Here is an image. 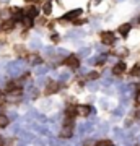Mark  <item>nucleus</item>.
<instances>
[{
	"label": "nucleus",
	"instance_id": "obj_1",
	"mask_svg": "<svg viewBox=\"0 0 140 146\" xmlns=\"http://www.w3.org/2000/svg\"><path fill=\"white\" fill-rule=\"evenodd\" d=\"M73 135V123H72V120L70 122H65L62 127V130H60V133H59V136L60 138H70V136Z\"/></svg>",
	"mask_w": 140,
	"mask_h": 146
},
{
	"label": "nucleus",
	"instance_id": "obj_2",
	"mask_svg": "<svg viewBox=\"0 0 140 146\" xmlns=\"http://www.w3.org/2000/svg\"><path fill=\"white\" fill-rule=\"evenodd\" d=\"M101 42L104 46H111V44L116 42V36L111 31H104V33H101Z\"/></svg>",
	"mask_w": 140,
	"mask_h": 146
},
{
	"label": "nucleus",
	"instance_id": "obj_3",
	"mask_svg": "<svg viewBox=\"0 0 140 146\" xmlns=\"http://www.w3.org/2000/svg\"><path fill=\"white\" fill-rule=\"evenodd\" d=\"M59 89H60V84L57 83V81H49L46 86V89H44V93L46 94H54V93H57Z\"/></svg>",
	"mask_w": 140,
	"mask_h": 146
},
{
	"label": "nucleus",
	"instance_id": "obj_4",
	"mask_svg": "<svg viewBox=\"0 0 140 146\" xmlns=\"http://www.w3.org/2000/svg\"><path fill=\"white\" fill-rule=\"evenodd\" d=\"M64 63L68 65L70 68H78V67H80V60H78V57H75V55H68Z\"/></svg>",
	"mask_w": 140,
	"mask_h": 146
},
{
	"label": "nucleus",
	"instance_id": "obj_5",
	"mask_svg": "<svg viewBox=\"0 0 140 146\" xmlns=\"http://www.w3.org/2000/svg\"><path fill=\"white\" fill-rule=\"evenodd\" d=\"M75 110H77V114L82 115V117H88V115L91 114V107H90V106H77Z\"/></svg>",
	"mask_w": 140,
	"mask_h": 146
},
{
	"label": "nucleus",
	"instance_id": "obj_6",
	"mask_svg": "<svg viewBox=\"0 0 140 146\" xmlns=\"http://www.w3.org/2000/svg\"><path fill=\"white\" fill-rule=\"evenodd\" d=\"M125 63L124 62H119V63H116L114 68H113V75H116V76H121V75H124L125 72Z\"/></svg>",
	"mask_w": 140,
	"mask_h": 146
},
{
	"label": "nucleus",
	"instance_id": "obj_7",
	"mask_svg": "<svg viewBox=\"0 0 140 146\" xmlns=\"http://www.w3.org/2000/svg\"><path fill=\"white\" fill-rule=\"evenodd\" d=\"M23 13H25V15L28 16V18H31V20H33L34 16H38V15H39V10H36V7H34V5H31V7H28V8H26V10L23 11Z\"/></svg>",
	"mask_w": 140,
	"mask_h": 146
},
{
	"label": "nucleus",
	"instance_id": "obj_8",
	"mask_svg": "<svg viewBox=\"0 0 140 146\" xmlns=\"http://www.w3.org/2000/svg\"><path fill=\"white\" fill-rule=\"evenodd\" d=\"M80 15H82V10H80V8H77V10L65 13V15L62 16V20H75V18H77V16H80Z\"/></svg>",
	"mask_w": 140,
	"mask_h": 146
},
{
	"label": "nucleus",
	"instance_id": "obj_9",
	"mask_svg": "<svg viewBox=\"0 0 140 146\" xmlns=\"http://www.w3.org/2000/svg\"><path fill=\"white\" fill-rule=\"evenodd\" d=\"M130 28H132V25H129V23H125V25H122V26H119V33L122 34V36H127L130 31Z\"/></svg>",
	"mask_w": 140,
	"mask_h": 146
},
{
	"label": "nucleus",
	"instance_id": "obj_10",
	"mask_svg": "<svg viewBox=\"0 0 140 146\" xmlns=\"http://www.w3.org/2000/svg\"><path fill=\"white\" fill-rule=\"evenodd\" d=\"M42 11H44V15H51V11H52L51 2H46V3H44V7H42Z\"/></svg>",
	"mask_w": 140,
	"mask_h": 146
},
{
	"label": "nucleus",
	"instance_id": "obj_11",
	"mask_svg": "<svg viewBox=\"0 0 140 146\" xmlns=\"http://www.w3.org/2000/svg\"><path fill=\"white\" fill-rule=\"evenodd\" d=\"M65 115H67V117H70V119H72V117H75V115H77V110H75V107H67V110H65Z\"/></svg>",
	"mask_w": 140,
	"mask_h": 146
},
{
	"label": "nucleus",
	"instance_id": "obj_12",
	"mask_svg": "<svg viewBox=\"0 0 140 146\" xmlns=\"http://www.w3.org/2000/svg\"><path fill=\"white\" fill-rule=\"evenodd\" d=\"M13 26H15V23H13V21H5L2 28H3L5 31H10V29H13Z\"/></svg>",
	"mask_w": 140,
	"mask_h": 146
},
{
	"label": "nucleus",
	"instance_id": "obj_13",
	"mask_svg": "<svg viewBox=\"0 0 140 146\" xmlns=\"http://www.w3.org/2000/svg\"><path fill=\"white\" fill-rule=\"evenodd\" d=\"M94 146H113V141H109V140H99Z\"/></svg>",
	"mask_w": 140,
	"mask_h": 146
},
{
	"label": "nucleus",
	"instance_id": "obj_14",
	"mask_svg": "<svg viewBox=\"0 0 140 146\" xmlns=\"http://www.w3.org/2000/svg\"><path fill=\"white\" fill-rule=\"evenodd\" d=\"M8 125V119H7V115L0 114V127H7Z\"/></svg>",
	"mask_w": 140,
	"mask_h": 146
},
{
	"label": "nucleus",
	"instance_id": "obj_15",
	"mask_svg": "<svg viewBox=\"0 0 140 146\" xmlns=\"http://www.w3.org/2000/svg\"><path fill=\"white\" fill-rule=\"evenodd\" d=\"M86 23V20H75L73 21V25H77V26H80V25H85Z\"/></svg>",
	"mask_w": 140,
	"mask_h": 146
},
{
	"label": "nucleus",
	"instance_id": "obj_16",
	"mask_svg": "<svg viewBox=\"0 0 140 146\" xmlns=\"http://www.w3.org/2000/svg\"><path fill=\"white\" fill-rule=\"evenodd\" d=\"M98 76H99L98 73H94V72H91V73H90V75H88V80H94V78H98Z\"/></svg>",
	"mask_w": 140,
	"mask_h": 146
},
{
	"label": "nucleus",
	"instance_id": "obj_17",
	"mask_svg": "<svg viewBox=\"0 0 140 146\" xmlns=\"http://www.w3.org/2000/svg\"><path fill=\"white\" fill-rule=\"evenodd\" d=\"M140 73V67H134V70H132V75H139Z\"/></svg>",
	"mask_w": 140,
	"mask_h": 146
},
{
	"label": "nucleus",
	"instance_id": "obj_18",
	"mask_svg": "<svg viewBox=\"0 0 140 146\" xmlns=\"http://www.w3.org/2000/svg\"><path fill=\"white\" fill-rule=\"evenodd\" d=\"M26 2H29V3H39V2H42V0H26Z\"/></svg>",
	"mask_w": 140,
	"mask_h": 146
},
{
	"label": "nucleus",
	"instance_id": "obj_19",
	"mask_svg": "<svg viewBox=\"0 0 140 146\" xmlns=\"http://www.w3.org/2000/svg\"><path fill=\"white\" fill-rule=\"evenodd\" d=\"M3 96H5V94H3V91H2V89H0V102L3 101Z\"/></svg>",
	"mask_w": 140,
	"mask_h": 146
},
{
	"label": "nucleus",
	"instance_id": "obj_20",
	"mask_svg": "<svg viewBox=\"0 0 140 146\" xmlns=\"http://www.w3.org/2000/svg\"><path fill=\"white\" fill-rule=\"evenodd\" d=\"M135 99H137V102L140 104V89H139V93H137V98H135Z\"/></svg>",
	"mask_w": 140,
	"mask_h": 146
},
{
	"label": "nucleus",
	"instance_id": "obj_21",
	"mask_svg": "<svg viewBox=\"0 0 140 146\" xmlns=\"http://www.w3.org/2000/svg\"><path fill=\"white\" fill-rule=\"evenodd\" d=\"M135 117H137V119H140V109L135 110Z\"/></svg>",
	"mask_w": 140,
	"mask_h": 146
},
{
	"label": "nucleus",
	"instance_id": "obj_22",
	"mask_svg": "<svg viewBox=\"0 0 140 146\" xmlns=\"http://www.w3.org/2000/svg\"><path fill=\"white\" fill-rule=\"evenodd\" d=\"M0 146H3V140H2V136H0Z\"/></svg>",
	"mask_w": 140,
	"mask_h": 146
}]
</instances>
